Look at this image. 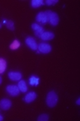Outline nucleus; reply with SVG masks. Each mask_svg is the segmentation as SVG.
<instances>
[{"mask_svg": "<svg viewBox=\"0 0 80 121\" xmlns=\"http://www.w3.org/2000/svg\"><path fill=\"white\" fill-rule=\"evenodd\" d=\"M59 101V96L55 91H50L47 95L46 98V104L49 108L55 107Z\"/></svg>", "mask_w": 80, "mask_h": 121, "instance_id": "nucleus-1", "label": "nucleus"}, {"mask_svg": "<svg viewBox=\"0 0 80 121\" xmlns=\"http://www.w3.org/2000/svg\"><path fill=\"white\" fill-rule=\"evenodd\" d=\"M51 10H47L45 12H40L38 13L36 16V21L41 23H46L49 20V17L51 14Z\"/></svg>", "mask_w": 80, "mask_h": 121, "instance_id": "nucleus-2", "label": "nucleus"}, {"mask_svg": "<svg viewBox=\"0 0 80 121\" xmlns=\"http://www.w3.org/2000/svg\"><path fill=\"white\" fill-rule=\"evenodd\" d=\"M6 90L8 93L11 96H18L19 95V89H18V85H13V84H10V85H8L7 88H6Z\"/></svg>", "mask_w": 80, "mask_h": 121, "instance_id": "nucleus-3", "label": "nucleus"}, {"mask_svg": "<svg viewBox=\"0 0 80 121\" xmlns=\"http://www.w3.org/2000/svg\"><path fill=\"white\" fill-rule=\"evenodd\" d=\"M38 49L40 53H48L51 52L52 48L51 45L48 44V43H41L38 45Z\"/></svg>", "mask_w": 80, "mask_h": 121, "instance_id": "nucleus-4", "label": "nucleus"}, {"mask_svg": "<svg viewBox=\"0 0 80 121\" xmlns=\"http://www.w3.org/2000/svg\"><path fill=\"white\" fill-rule=\"evenodd\" d=\"M12 106V102L8 99H3L0 100V109L3 110H8Z\"/></svg>", "mask_w": 80, "mask_h": 121, "instance_id": "nucleus-5", "label": "nucleus"}, {"mask_svg": "<svg viewBox=\"0 0 80 121\" xmlns=\"http://www.w3.org/2000/svg\"><path fill=\"white\" fill-rule=\"evenodd\" d=\"M25 43L32 50L38 49V44L36 43V40L33 37H28L25 39Z\"/></svg>", "mask_w": 80, "mask_h": 121, "instance_id": "nucleus-6", "label": "nucleus"}, {"mask_svg": "<svg viewBox=\"0 0 80 121\" xmlns=\"http://www.w3.org/2000/svg\"><path fill=\"white\" fill-rule=\"evenodd\" d=\"M50 23H51L53 26H56V25L59 24V17L57 13L55 12H53L52 11L51 14H50V17H49V20H48Z\"/></svg>", "mask_w": 80, "mask_h": 121, "instance_id": "nucleus-7", "label": "nucleus"}, {"mask_svg": "<svg viewBox=\"0 0 80 121\" xmlns=\"http://www.w3.org/2000/svg\"><path fill=\"white\" fill-rule=\"evenodd\" d=\"M37 98V94L35 92H29L24 97V100L26 103L29 104V103H32L33 101L36 99Z\"/></svg>", "mask_w": 80, "mask_h": 121, "instance_id": "nucleus-8", "label": "nucleus"}, {"mask_svg": "<svg viewBox=\"0 0 80 121\" xmlns=\"http://www.w3.org/2000/svg\"><path fill=\"white\" fill-rule=\"evenodd\" d=\"M8 78L12 81H19L22 78V73L19 72H9Z\"/></svg>", "mask_w": 80, "mask_h": 121, "instance_id": "nucleus-9", "label": "nucleus"}, {"mask_svg": "<svg viewBox=\"0 0 80 121\" xmlns=\"http://www.w3.org/2000/svg\"><path fill=\"white\" fill-rule=\"evenodd\" d=\"M54 34L52 32H43L42 34V35L40 36V39L42 40H44V41H48V40H52V39H54Z\"/></svg>", "mask_w": 80, "mask_h": 121, "instance_id": "nucleus-10", "label": "nucleus"}, {"mask_svg": "<svg viewBox=\"0 0 80 121\" xmlns=\"http://www.w3.org/2000/svg\"><path fill=\"white\" fill-rule=\"evenodd\" d=\"M18 87L19 89V90L23 93L27 92V90H28V86H27L26 82H25L24 80H19V82L18 84Z\"/></svg>", "mask_w": 80, "mask_h": 121, "instance_id": "nucleus-11", "label": "nucleus"}, {"mask_svg": "<svg viewBox=\"0 0 80 121\" xmlns=\"http://www.w3.org/2000/svg\"><path fill=\"white\" fill-rule=\"evenodd\" d=\"M6 67H7V62L4 59L0 58V74L3 73L6 70Z\"/></svg>", "mask_w": 80, "mask_h": 121, "instance_id": "nucleus-12", "label": "nucleus"}, {"mask_svg": "<svg viewBox=\"0 0 80 121\" xmlns=\"http://www.w3.org/2000/svg\"><path fill=\"white\" fill-rule=\"evenodd\" d=\"M20 45H21L20 42L18 41V40H17V39H15V40H13V43L10 44L9 48H10L11 50H16V49H18V48H19Z\"/></svg>", "mask_w": 80, "mask_h": 121, "instance_id": "nucleus-13", "label": "nucleus"}, {"mask_svg": "<svg viewBox=\"0 0 80 121\" xmlns=\"http://www.w3.org/2000/svg\"><path fill=\"white\" fill-rule=\"evenodd\" d=\"M43 0H32V2H31V5L34 9H38V8H39L40 6L43 5Z\"/></svg>", "mask_w": 80, "mask_h": 121, "instance_id": "nucleus-14", "label": "nucleus"}, {"mask_svg": "<svg viewBox=\"0 0 80 121\" xmlns=\"http://www.w3.org/2000/svg\"><path fill=\"white\" fill-rule=\"evenodd\" d=\"M39 83V78L35 76H31L29 78V84L31 85H38Z\"/></svg>", "mask_w": 80, "mask_h": 121, "instance_id": "nucleus-15", "label": "nucleus"}, {"mask_svg": "<svg viewBox=\"0 0 80 121\" xmlns=\"http://www.w3.org/2000/svg\"><path fill=\"white\" fill-rule=\"evenodd\" d=\"M6 27H7L9 30L13 31L15 29L14 23H13L12 20H7V22H6Z\"/></svg>", "mask_w": 80, "mask_h": 121, "instance_id": "nucleus-16", "label": "nucleus"}, {"mask_svg": "<svg viewBox=\"0 0 80 121\" xmlns=\"http://www.w3.org/2000/svg\"><path fill=\"white\" fill-rule=\"evenodd\" d=\"M49 119V116L47 114H43L38 117V121H48Z\"/></svg>", "mask_w": 80, "mask_h": 121, "instance_id": "nucleus-17", "label": "nucleus"}, {"mask_svg": "<svg viewBox=\"0 0 80 121\" xmlns=\"http://www.w3.org/2000/svg\"><path fill=\"white\" fill-rule=\"evenodd\" d=\"M44 32V29H43V27H41L39 29H38L37 31H35V35L37 36V37H39L40 38V36L42 35V34Z\"/></svg>", "mask_w": 80, "mask_h": 121, "instance_id": "nucleus-18", "label": "nucleus"}, {"mask_svg": "<svg viewBox=\"0 0 80 121\" xmlns=\"http://www.w3.org/2000/svg\"><path fill=\"white\" fill-rule=\"evenodd\" d=\"M59 2V0H47L46 1V4L48 6L53 5V4H55Z\"/></svg>", "mask_w": 80, "mask_h": 121, "instance_id": "nucleus-19", "label": "nucleus"}, {"mask_svg": "<svg viewBox=\"0 0 80 121\" xmlns=\"http://www.w3.org/2000/svg\"><path fill=\"white\" fill-rule=\"evenodd\" d=\"M40 28H41V26L38 25V23H33L32 24V29H33V30H34V31H37L38 29H39Z\"/></svg>", "mask_w": 80, "mask_h": 121, "instance_id": "nucleus-20", "label": "nucleus"}, {"mask_svg": "<svg viewBox=\"0 0 80 121\" xmlns=\"http://www.w3.org/2000/svg\"><path fill=\"white\" fill-rule=\"evenodd\" d=\"M76 104H78V105H79V104H80V99H79V98H78V99H77Z\"/></svg>", "mask_w": 80, "mask_h": 121, "instance_id": "nucleus-21", "label": "nucleus"}, {"mask_svg": "<svg viewBox=\"0 0 80 121\" xmlns=\"http://www.w3.org/2000/svg\"><path fill=\"white\" fill-rule=\"evenodd\" d=\"M2 120H4V117H3L2 115H0V121H2Z\"/></svg>", "mask_w": 80, "mask_h": 121, "instance_id": "nucleus-22", "label": "nucleus"}, {"mask_svg": "<svg viewBox=\"0 0 80 121\" xmlns=\"http://www.w3.org/2000/svg\"><path fill=\"white\" fill-rule=\"evenodd\" d=\"M2 81H3V79H2V77L0 76V84H2Z\"/></svg>", "mask_w": 80, "mask_h": 121, "instance_id": "nucleus-23", "label": "nucleus"}, {"mask_svg": "<svg viewBox=\"0 0 80 121\" xmlns=\"http://www.w3.org/2000/svg\"><path fill=\"white\" fill-rule=\"evenodd\" d=\"M1 28H2V24H1V23H0V29H1Z\"/></svg>", "mask_w": 80, "mask_h": 121, "instance_id": "nucleus-24", "label": "nucleus"}]
</instances>
